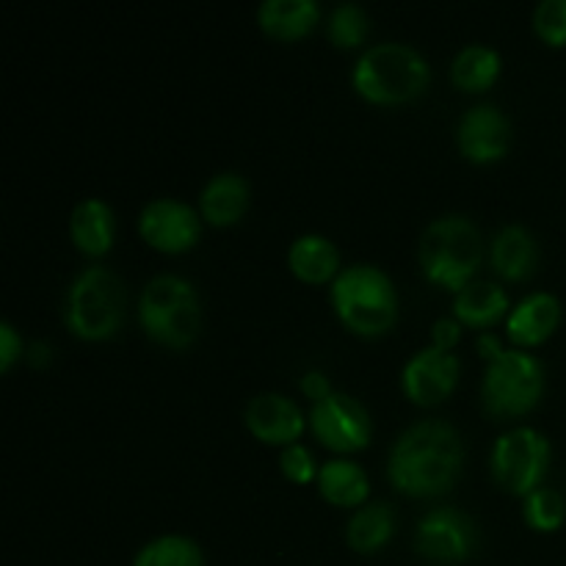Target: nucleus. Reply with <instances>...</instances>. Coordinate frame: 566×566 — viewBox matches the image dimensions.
<instances>
[{
    "instance_id": "nucleus-1",
    "label": "nucleus",
    "mask_w": 566,
    "mask_h": 566,
    "mask_svg": "<svg viewBox=\"0 0 566 566\" xmlns=\"http://www.w3.org/2000/svg\"><path fill=\"white\" fill-rule=\"evenodd\" d=\"M459 431L446 420H420L398 434L390 451V479L409 495H437L448 490L462 468Z\"/></svg>"
},
{
    "instance_id": "nucleus-2",
    "label": "nucleus",
    "mask_w": 566,
    "mask_h": 566,
    "mask_svg": "<svg viewBox=\"0 0 566 566\" xmlns=\"http://www.w3.org/2000/svg\"><path fill=\"white\" fill-rule=\"evenodd\" d=\"M484 357H490L484 374V407L495 415L528 412L542 396L545 370L534 354L523 348H501L492 335H481Z\"/></svg>"
},
{
    "instance_id": "nucleus-3",
    "label": "nucleus",
    "mask_w": 566,
    "mask_h": 566,
    "mask_svg": "<svg viewBox=\"0 0 566 566\" xmlns=\"http://www.w3.org/2000/svg\"><path fill=\"white\" fill-rule=\"evenodd\" d=\"M332 302L337 315L359 335H379L396 321V287L376 265L357 263L343 269L332 282Z\"/></svg>"
},
{
    "instance_id": "nucleus-4",
    "label": "nucleus",
    "mask_w": 566,
    "mask_h": 566,
    "mask_svg": "<svg viewBox=\"0 0 566 566\" xmlns=\"http://www.w3.org/2000/svg\"><path fill=\"white\" fill-rule=\"evenodd\" d=\"M429 83V64L403 42H381L365 50L354 66V86L376 103H401Z\"/></svg>"
},
{
    "instance_id": "nucleus-5",
    "label": "nucleus",
    "mask_w": 566,
    "mask_h": 566,
    "mask_svg": "<svg viewBox=\"0 0 566 566\" xmlns=\"http://www.w3.org/2000/svg\"><path fill=\"white\" fill-rule=\"evenodd\" d=\"M484 243L481 232L468 216L448 213L431 221L420 235V265L434 282L462 287L479 269Z\"/></svg>"
},
{
    "instance_id": "nucleus-6",
    "label": "nucleus",
    "mask_w": 566,
    "mask_h": 566,
    "mask_svg": "<svg viewBox=\"0 0 566 566\" xmlns=\"http://www.w3.org/2000/svg\"><path fill=\"white\" fill-rule=\"evenodd\" d=\"M125 315V285L105 265H88L66 293V324L75 335L99 340L119 329Z\"/></svg>"
},
{
    "instance_id": "nucleus-7",
    "label": "nucleus",
    "mask_w": 566,
    "mask_h": 566,
    "mask_svg": "<svg viewBox=\"0 0 566 566\" xmlns=\"http://www.w3.org/2000/svg\"><path fill=\"white\" fill-rule=\"evenodd\" d=\"M138 318L155 340L188 346L199 332V302L191 282L177 274H158L138 298Z\"/></svg>"
},
{
    "instance_id": "nucleus-8",
    "label": "nucleus",
    "mask_w": 566,
    "mask_h": 566,
    "mask_svg": "<svg viewBox=\"0 0 566 566\" xmlns=\"http://www.w3.org/2000/svg\"><path fill=\"white\" fill-rule=\"evenodd\" d=\"M547 459H551L547 437L531 426H517L497 437L492 446V475L503 490L528 495L531 490L539 486L547 470Z\"/></svg>"
},
{
    "instance_id": "nucleus-9",
    "label": "nucleus",
    "mask_w": 566,
    "mask_h": 566,
    "mask_svg": "<svg viewBox=\"0 0 566 566\" xmlns=\"http://www.w3.org/2000/svg\"><path fill=\"white\" fill-rule=\"evenodd\" d=\"M310 426L324 446L335 451H354L370 440V415L363 403L348 392L332 390L329 396L313 403Z\"/></svg>"
},
{
    "instance_id": "nucleus-10",
    "label": "nucleus",
    "mask_w": 566,
    "mask_h": 566,
    "mask_svg": "<svg viewBox=\"0 0 566 566\" xmlns=\"http://www.w3.org/2000/svg\"><path fill=\"white\" fill-rule=\"evenodd\" d=\"M473 520L453 506L431 509L429 514H423V520L418 523V534H415V547L420 556L440 564L462 562L473 553Z\"/></svg>"
},
{
    "instance_id": "nucleus-11",
    "label": "nucleus",
    "mask_w": 566,
    "mask_h": 566,
    "mask_svg": "<svg viewBox=\"0 0 566 566\" xmlns=\"http://www.w3.org/2000/svg\"><path fill=\"white\" fill-rule=\"evenodd\" d=\"M138 230L153 247L180 252L199 238V216L191 205L177 202V199H153L144 205Z\"/></svg>"
},
{
    "instance_id": "nucleus-12",
    "label": "nucleus",
    "mask_w": 566,
    "mask_h": 566,
    "mask_svg": "<svg viewBox=\"0 0 566 566\" xmlns=\"http://www.w3.org/2000/svg\"><path fill=\"white\" fill-rule=\"evenodd\" d=\"M459 376V359L446 348H420L403 365V387L418 403H434L451 392Z\"/></svg>"
},
{
    "instance_id": "nucleus-13",
    "label": "nucleus",
    "mask_w": 566,
    "mask_h": 566,
    "mask_svg": "<svg viewBox=\"0 0 566 566\" xmlns=\"http://www.w3.org/2000/svg\"><path fill=\"white\" fill-rule=\"evenodd\" d=\"M459 147L468 158L473 160H495L506 153L509 136H512V127H509L506 114H503L497 105L481 103L473 105L470 111H464V116L459 119Z\"/></svg>"
},
{
    "instance_id": "nucleus-14",
    "label": "nucleus",
    "mask_w": 566,
    "mask_h": 566,
    "mask_svg": "<svg viewBox=\"0 0 566 566\" xmlns=\"http://www.w3.org/2000/svg\"><path fill=\"white\" fill-rule=\"evenodd\" d=\"M243 418L252 434L265 442H291L304 429L302 409L280 392H258L249 398Z\"/></svg>"
},
{
    "instance_id": "nucleus-15",
    "label": "nucleus",
    "mask_w": 566,
    "mask_h": 566,
    "mask_svg": "<svg viewBox=\"0 0 566 566\" xmlns=\"http://www.w3.org/2000/svg\"><path fill=\"white\" fill-rule=\"evenodd\" d=\"M562 321V302L553 293H531L509 313L506 332L517 343H542Z\"/></svg>"
},
{
    "instance_id": "nucleus-16",
    "label": "nucleus",
    "mask_w": 566,
    "mask_h": 566,
    "mask_svg": "<svg viewBox=\"0 0 566 566\" xmlns=\"http://www.w3.org/2000/svg\"><path fill=\"white\" fill-rule=\"evenodd\" d=\"M249 186L238 171H221L205 182L199 193V208L210 224H232L247 210Z\"/></svg>"
},
{
    "instance_id": "nucleus-17",
    "label": "nucleus",
    "mask_w": 566,
    "mask_h": 566,
    "mask_svg": "<svg viewBox=\"0 0 566 566\" xmlns=\"http://www.w3.org/2000/svg\"><path fill=\"white\" fill-rule=\"evenodd\" d=\"M490 260L497 274L509 280H523L536 265V241L523 224H506L492 238Z\"/></svg>"
},
{
    "instance_id": "nucleus-18",
    "label": "nucleus",
    "mask_w": 566,
    "mask_h": 566,
    "mask_svg": "<svg viewBox=\"0 0 566 566\" xmlns=\"http://www.w3.org/2000/svg\"><path fill=\"white\" fill-rule=\"evenodd\" d=\"M72 241L86 254H103L111 249L114 238V216L103 199H83L70 216Z\"/></svg>"
},
{
    "instance_id": "nucleus-19",
    "label": "nucleus",
    "mask_w": 566,
    "mask_h": 566,
    "mask_svg": "<svg viewBox=\"0 0 566 566\" xmlns=\"http://www.w3.org/2000/svg\"><path fill=\"white\" fill-rule=\"evenodd\" d=\"M509 307V296L501 285L490 280H470L457 291V318L470 326H484L501 318Z\"/></svg>"
},
{
    "instance_id": "nucleus-20",
    "label": "nucleus",
    "mask_w": 566,
    "mask_h": 566,
    "mask_svg": "<svg viewBox=\"0 0 566 566\" xmlns=\"http://www.w3.org/2000/svg\"><path fill=\"white\" fill-rule=\"evenodd\" d=\"M318 3L315 0H265L258 9V20L263 31L274 36L293 39L318 22Z\"/></svg>"
},
{
    "instance_id": "nucleus-21",
    "label": "nucleus",
    "mask_w": 566,
    "mask_h": 566,
    "mask_svg": "<svg viewBox=\"0 0 566 566\" xmlns=\"http://www.w3.org/2000/svg\"><path fill=\"white\" fill-rule=\"evenodd\" d=\"M396 525V512L387 501H374L359 506L346 525V539L354 551L370 553L385 545Z\"/></svg>"
},
{
    "instance_id": "nucleus-22",
    "label": "nucleus",
    "mask_w": 566,
    "mask_h": 566,
    "mask_svg": "<svg viewBox=\"0 0 566 566\" xmlns=\"http://www.w3.org/2000/svg\"><path fill=\"white\" fill-rule=\"evenodd\" d=\"M318 484L326 501L337 506H357L368 497V475L348 459H329L318 470Z\"/></svg>"
},
{
    "instance_id": "nucleus-23",
    "label": "nucleus",
    "mask_w": 566,
    "mask_h": 566,
    "mask_svg": "<svg viewBox=\"0 0 566 566\" xmlns=\"http://www.w3.org/2000/svg\"><path fill=\"white\" fill-rule=\"evenodd\" d=\"M287 263H291V269L296 271L302 280L324 282L337 271V249L329 238L310 232V235L296 238V241L291 243Z\"/></svg>"
},
{
    "instance_id": "nucleus-24",
    "label": "nucleus",
    "mask_w": 566,
    "mask_h": 566,
    "mask_svg": "<svg viewBox=\"0 0 566 566\" xmlns=\"http://www.w3.org/2000/svg\"><path fill=\"white\" fill-rule=\"evenodd\" d=\"M497 70H501V55L486 44H468L457 53L451 64V77L459 88H470L479 92L495 81Z\"/></svg>"
},
{
    "instance_id": "nucleus-25",
    "label": "nucleus",
    "mask_w": 566,
    "mask_h": 566,
    "mask_svg": "<svg viewBox=\"0 0 566 566\" xmlns=\"http://www.w3.org/2000/svg\"><path fill=\"white\" fill-rule=\"evenodd\" d=\"M133 566H202V551L188 536H158L138 551Z\"/></svg>"
},
{
    "instance_id": "nucleus-26",
    "label": "nucleus",
    "mask_w": 566,
    "mask_h": 566,
    "mask_svg": "<svg viewBox=\"0 0 566 566\" xmlns=\"http://www.w3.org/2000/svg\"><path fill=\"white\" fill-rule=\"evenodd\" d=\"M566 517V501L553 486H536L525 495V520L536 531H556Z\"/></svg>"
},
{
    "instance_id": "nucleus-27",
    "label": "nucleus",
    "mask_w": 566,
    "mask_h": 566,
    "mask_svg": "<svg viewBox=\"0 0 566 566\" xmlns=\"http://www.w3.org/2000/svg\"><path fill=\"white\" fill-rule=\"evenodd\" d=\"M370 20L359 3H340L335 6L329 17V36L340 48H354L368 36Z\"/></svg>"
},
{
    "instance_id": "nucleus-28",
    "label": "nucleus",
    "mask_w": 566,
    "mask_h": 566,
    "mask_svg": "<svg viewBox=\"0 0 566 566\" xmlns=\"http://www.w3.org/2000/svg\"><path fill=\"white\" fill-rule=\"evenodd\" d=\"M534 28L551 44H566V0H542L534 11Z\"/></svg>"
},
{
    "instance_id": "nucleus-29",
    "label": "nucleus",
    "mask_w": 566,
    "mask_h": 566,
    "mask_svg": "<svg viewBox=\"0 0 566 566\" xmlns=\"http://www.w3.org/2000/svg\"><path fill=\"white\" fill-rule=\"evenodd\" d=\"M280 464H282V473H285L287 479L302 481V484L315 475L313 453H310L304 446H298V442L285 446V451H282V457H280Z\"/></svg>"
},
{
    "instance_id": "nucleus-30",
    "label": "nucleus",
    "mask_w": 566,
    "mask_h": 566,
    "mask_svg": "<svg viewBox=\"0 0 566 566\" xmlns=\"http://www.w3.org/2000/svg\"><path fill=\"white\" fill-rule=\"evenodd\" d=\"M17 354H20V337H17L14 326L9 321H3L0 324V368H9Z\"/></svg>"
},
{
    "instance_id": "nucleus-31",
    "label": "nucleus",
    "mask_w": 566,
    "mask_h": 566,
    "mask_svg": "<svg viewBox=\"0 0 566 566\" xmlns=\"http://www.w3.org/2000/svg\"><path fill=\"white\" fill-rule=\"evenodd\" d=\"M302 390L307 392L313 401H321V398H326L332 392L329 381H326V376L321 374V370H310V374L302 376Z\"/></svg>"
},
{
    "instance_id": "nucleus-32",
    "label": "nucleus",
    "mask_w": 566,
    "mask_h": 566,
    "mask_svg": "<svg viewBox=\"0 0 566 566\" xmlns=\"http://www.w3.org/2000/svg\"><path fill=\"white\" fill-rule=\"evenodd\" d=\"M459 340V324L453 318H440L434 324V346L451 352L453 343Z\"/></svg>"
}]
</instances>
